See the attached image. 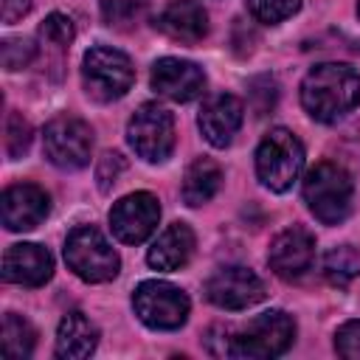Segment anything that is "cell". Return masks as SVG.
<instances>
[{
	"instance_id": "obj_6",
	"label": "cell",
	"mask_w": 360,
	"mask_h": 360,
	"mask_svg": "<svg viewBox=\"0 0 360 360\" xmlns=\"http://www.w3.org/2000/svg\"><path fill=\"white\" fill-rule=\"evenodd\" d=\"M82 82L87 96H93L96 101H115L132 87L135 68L127 53L107 45H96L82 59Z\"/></svg>"
},
{
	"instance_id": "obj_9",
	"label": "cell",
	"mask_w": 360,
	"mask_h": 360,
	"mask_svg": "<svg viewBox=\"0 0 360 360\" xmlns=\"http://www.w3.org/2000/svg\"><path fill=\"white\" fill-rule=\"evenodd\" d=\"M127 141L135 149L138 158L146 163H163L174 149V118L160 104H141L129 124H127Z\"/></svg>"
},
{
	"instance_id": "obj_25",
	"label": "cell",
	"mask_w": 360,
	"mask_h": 360,
	"mask_svg": "<svg viewBox=\"0 0 360 360\" xmlns=\"http://www.w3.org/2000/svg\"><path fill=\"white\" fill-rule=\"evenodd\" d=\"M73 37H76V28H73V22H70L68 14L53 11V14H48L45 22L39 25V39H42L45 45L56 48V51H65V48L73 42Z\"/></svg>"
},
{
	"instance_id": "obj_15",
	"label": "cell",
	"mask_w": 360,
	"mask_h": 360,
	"mask_svg": "<svg viewBox=\"0 0 360 360\" xmlns=\"http://www.w3.org/2000/svg\"><path fill=\"white\" fill-rule=\"evenodd\" d=\"M242 118H245L242 101L236 96H231V93H219V96H211L202 104V110L197 115V127H200L202 138L211 146L225 149L233 141V135L239 132Z\"/></svg>"
},
{
	"instance_id": "obj_8",
	"label": "cell",
	"mask_w": 360,
	"mask_h": 360,
	"mask_svg": "<svg viewBox=\"0 0 360 360\" xmlns=\"http://www.w3.org/2000/svg\"><path fill=\"white\" fill-rule=\"evenodd\" d=\"M42 152L53 166H59L65 172L84 169L90 163V152H93L90 124H84L76 115L51 118L42 129Z\"/></svg>"
},
{
	"instance_id": "obj_12",
	"label": "cell",
	"mask_w": 360,
	"mask_h": 360,
	"mask_svg": "<svg viewBox=\"0 0 360 360\" xmlns=\"http://www.w3.org/2000/svg\"><path fill=\"white\" fill-rule=\"evenodd\" d=\"M152 90L169 101H194L197 96H202L205 90V73L188 62V59H177V56H163L152 65Z\"/></svg>"
},
{
	"instance_id": "obj_29",
	"label": "cell",
	"mask_w": 360,
	"mask_h": 360,
	"mask_svg": "<svg viewBox=\"0 0 360 360\" xmlns=\"http://www.w3.org/2000/svg\"><path fill=\"white\" fill-rule=\"evenodd\" d=\"M335 352L346 360H360V321H346L335 332Z\"/></svg>"
},
{
	"instance_id": "obj_10",
	"label": "cell",
	"mask_w": 360,
	"mask_h": 360,
	"mask_svg": "<svg viewBox=\"0 0 360 360\" xmlns=\"http://www.w3.org/2000/svg\"><path fill=\"white\" fill-rule=\"evenodd\" d=\"M160 219V202L149 191H135L121 197L110 211V228L118 242L124 245H141L149 239Z\"/></svg>"
},
{
	"instance_id": "obj_2",
	"label": "cell",
	"mask_w": 360,
	"mask_h": 360,
	"mask_svg": "<svg viewBox=\"0 0 360 360\" xmlns=\"http://www.w3.org/2000/svg\"><path fill=\"white\" fill-rule=\"evenodd\" d=\"M219 346H214L211 354L219 357H239V360H267L284 354L295 340V321L281 309H267L256 318H250L242 329L231 332L222 329Z\"/></svg>"
},
{
	"instance_id": "obj_20",
	"label": "cell",
	"mask_w": 360,
	"mask_h": 360,
	"mask_svg": "<svg viewBox=\"0 0 360 360\" xmlns=\"http://www.w3.org/2000/svg\"><path fill=\"white\" fill-rule=\"evenodd\" d=\"M222 186V169L217 160L211 158H197L186 174H183V202L197 208V205H205Z\"/></svg>"
},
{
	"instance_id": "obj_1",
	"label": "cell",
	"mask_w": 360,
	"mask_h": 360,
	"mask_svg": "<svg viewBox=\"0 0 360 360\" xmlns=\"http://www.w3.org/2000/svg\"><path fill=\"white\" fill-rule=\"evenodd\" d=\"M301 104L321 124L340 121L360 104V73L346 62L315 65L301 82Z\"/></svg>"
},
{
	"instance_id": "obj_22",
	"label": "cell",
	"mask_w": 360,
	"mask_h": 360,
	"mask_svg": "<svg viewBox=\"0 0 360 360\" xmlns=\"http://www.w3.org/2000/svg\"><path fill=\"white\" fill-rule=\"evenodd\" d=\"M323 276L332 287H349L360 276V253L352 245L332 248L323 256Z\"/></svg>"
},
{
	"instance_id": "obj_32",
	"label": "cell",
	"mask_w": 360,
	"mask_h": 360,
	"mask_svg": "<svg viewBox=\"0 0 360 360\" xmlns=\"http://www.w3.org/2000/svg\"><path fill=\"white\" fill-rule=\"evenodd\" d=\"M357 14H360V0H357Z\"/></svg>"
},
{
	"instance_id": "obj_3",
	"label": "cell",
	"mask_w": 360,
	"mask_h": 360,
	"mask_svg": "<svg viewBox=\"0 0 360 360\" xmlns=\"http://www.w3.org/2000/svg\"><path fill=\"white\" fill-rule=\"evenodd\" d=\"M352 194H354V186L349 172L332 160L315 163L304 177V202L309 205L315 219H321L323 225H338L349 217Z\"/></svg>"
},
{
	"instance_id": "obj_4",
	"label": "cell",
	"mask_w": 360,
	"mask_h": 360,
	"mask_svg": "<svg viewBox=\"0 0 360 360\" xmlns=\"http://www.w3.org/2000/svg\"><path fill=\"white\" fill-rule=\"evenodd\" d=\"M304 169V143L284 127L270 129L256 149V174L264 188L287 191Z\"/></svg>"
},
{
	"instance_id": "obj_23",
	"label": "cell",
	"mask_w": 360,
	"mask_h": 360,
	"mask_svg": "<svg viewBox=\"0 0 360 360\" xmlns=\"http://www.w3.org/2000/svg\"><path fill=\"white\" fill-rule=\"evenodd\" d=\"M149 0H101V20L115 31H132L146 17Z\"/></svg>"
},
{
	"instance_id": "obj_19",
	"label": "cell",
	"mask_w": 360,
	"mask_h": 360,
	"mask_svg": "<svg viewBox=\"0 0 360 360\" xmlns=\"http://www.w3.org/2000/svg\"><path fill=\"white\" fill-rule=\"evenodd\" d=\"M98 346V326L82 315V312H68L59 321L56 329V357L62 360H84L96 352Z\"/></svg>"
},
{
	"instance_id": "obj_24",
	"label": "cell",
	"mask_w": 360,
	"mask_h": 360,
	"mask_svg": "<svg viewBox=\"0 0 360 360\" xmlns=\"http://www.w3.org/2000/svg\"><path fill=\"white\" fill-rule=\"evenodd\" d=\"M248 8L253 14V20L264 22V25H278L301 8V0H248Z\"/></svg>"
},
{
	"instance_id": "obj_30",
	"label": "cell",
	"mask_w": 360,
	"mask_h": 360,
	"mask_svg": "<svg viewBox=\"0 0 360 360\" xmlns=\"http://www.w3.org/2000/svg\"><path fill=\"white\" fill-rule=\"evenodd\" d=\"M124 169H127V160H124L118 152H104L101 160H98V166H96L98 188H101V191H110V188L118 183V177H121Z\"/></svg>"
},
{
	"instance_id": "obj_14",
	"label": "cell",
	"mask_w": 360,
	"mask_h": 360,
	"mask_svg": "<svg viewBox=\"0 0 360 360\" xmlns=\"http://www.w3.org/2000/svg\"><path fill=\"white\" fill-rule=\"evenodd\" d=\"M0 211H3V225L6 231H34L51 211V197L45 188L34 186V183H17L8 186L3 191L0 200Z\"/></svg>"
},
{
	"instance_id": "obj_11",
	"label": "cell",
	"mask_w": 360,
	"mask_h": 360,
	"mask_svg": "<svg viewBox=\"0 0 360 360\" xmlns=\"http://www.w3.org/2000/svg\"><path fill=\"white\" fill-rule=\"evenodd\" d=\"M264 295V281L242 264L222 267L205 281V298L219 309H248Z\"/></svg>"
},
{
	"instance_id": "obj_17",
	"label": "cell",
	"mask_w": 360,
	"mask_h": 360,
	"mask_svg": "<svg viewBox=\"0 0 360 360\" xmlns=\"http://www.w3.org/2000/svg\"><path fill=\"white\" fill-rule=\"evenodd\" d=\"M155 28L180 45H194L208 34V11L197 0H172L158 14Z\"/></svg>"
},
{
	"instance_id": "obj_27",
	"label": "cell",
	"mask_w": 360,
	"mask_h": 360,
	"mask_svg": "<svg viewBox=\"0 0 360 360\" xmlns=\"http://www.w3.org/2000/svg\"><path fill=\"white\" fill-rule=\"evenodd\" d=\"M31 146V124L20 112H8L6 118V152L11 160L22 158Z\"/></svg>"
},
{
	"instance_id": "obj_7",
	"label": "cell",
	"mask_w": 360,
	"mask_h": 360,
	"mask_svg": "<svg viewBox=\"0 0 360 360\" xmlns=\"http://www.w3.org/2000/svg\"><path fill=\"white\" fill-rule=\"evenodd\" d=\"M132 309L141 318V323H146L149 329H160V332H172L180 329L188 321V309L191 301L188 295L169 284V281H141L132 292Z\"/></svg>"
},
{
	"instance_id": "obj_16",
	"label": "cell",
	"mask_w": 360,
	"mask_h": 360,
	"mask_svg": "<svg viewBox=\"0 0 360 360\" xmlns=\"http://www.w3.org/2000/svg\"><path fill=\"white\" fill-rule=\"evenodd\" d=\"M53 276L51 253L37 242L11 245L3 253V281L20 287H42Z\"/></svg>"
},
{
	"instance_id": "obj_21",
	"label": "cell",
	"mask_w": 360,
	"mask_h": 360,
	"mask_svg": "<svg viewBox=\"0 0 360 360\" xmlns=\"http://www.w3.org/2000/svg\"><path fill=\"white\" fill-rule=\"evenodd\" d=\"M34 346H37L34 326L17 312H6L3 315V354L22 360V357H31Z\"/></svg>"
},
{
	"instance_id": "obj_26",
	"label": "cell",
	"mask_w": 360,
	"mask_h": 360,
	"mask_svg": "<svg viewBox=\"0 0 360 360\" xmlns=\"http://www.w3.org/2000/svg\"><path fill=\"white\" fill-rule=\"evenodd\" d=\"M37 56V45L25 37H8L3 39L0 45V62L6 70H20V68H28Z\"/></svg>"
},
{
	"instance_id": "obj_28",
	"label": "cell",
	"mask_w": 360,
	"mask_h": 360,
	"mask_svg": "<svg viewBox=\"0 0 360 360\" xmlns=\"http://www.w3.org/2000/svg\"><path fill=\"white\" fill-rule=\"evenodd\" d=\"M248 96H250L256 115H267L278 101V84L273 76H256L248 82Z\"/></svg>"
},
{
	"instance_id": "obj_31",
	"label": "cell",
	"mask_w": 360,
	"mask_h": 360,
	"mask_svg": "<svg viewBox=\"0 0 360 360\" xmlns=\"http://www.w3.org/2000/svg\"><path fill=\"white\" fill-rule=\"evenodd\" d=\"M31 8V0H3V22H17L28 14Z\"/></svg>"
},
{
	"instance_id": "obj_18",
	"label": "cell",
	"mask_w": 360,
	"mask_h": 360,
	"mask_svg": "<svg viewBox=\"0 0 360 360\" xmlns=\"http://www.w3.org/2000/svg\"><path fill=\"white\" fill-rule=\"evenodd\" d=\"M194 253V231L186 225V222H172L166 231H160V236L152 242L149 253H146V262L149 267L155 270H180L188 264Z\"/></svg>"
},
{
	"instance_id": "obj_5",
	"label": "cell",
	"mask_w": 360,
	"mask_h": 360,
	"mask_svg": "<svg viewBox=\"0 0 360 360\" xmlns=\"http://www.w3.org/2000/svg\"><path fill=\"white\" fill-rule=\"evenodd\" d=\"M65 262L82 281H90V284H104V281L115 278L121 270L118 253L104 239V233L93 225H79L68 233Z\"/></svg>"
},
{
	"instance_id": "obj_13",
	"label": "cell",
	"mask_w": 360,
	"mask_h": 360,
	"mask_svg": "<svg viewBox=\"0 0 360 360\" xmlns=\"http://www.w3.org/2000/svg\"><path fill=\"white\" fill-rule=\"evenodd\" d=\"M315 259V236L301 228V225H290L284 228L267 250V264L278 278H298L312 267Z\"/></svg>"
}]
</instances>
